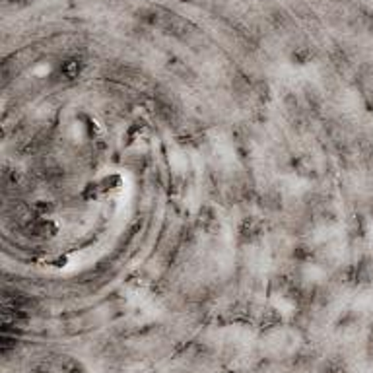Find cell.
<instances>
[{"mask_svg":"<svg viewBox=\"0 0 373 373\" xmlns=\"http://www.w3.org/2000/svg\"><path fill=\"white\" fill-rule=\"evenodd\" d=\"M154 111L160 117V121L167 124H175L181 117L179 104L169 95V93H157L154 97Z\"/></svg>","mask_w":373,"mask_h":373,"instance_id":"1","label":"cell"},{"mask_svg":"<svg viewBox=\"0 0 373 373\" xmlns=\"http://www.w3.org/2000/svg\"><path fill=\"white\" fill-rule=\"evenodd\" d=\"M23 231L33 239H51L57 233V226L51 220H47V216H35L28 224H23Z\"/></svg>","mask_w":373,"mask_h":373,"instance_id":"2","label":"cell"},{"mask_svg":"<svg viewBox=\"0 0 373 373\" xmlns=\"http://www.w3.org/2000/svg\"><path fill=\"white\" fill-rule=\"evenodd\" d=\"M52 365L59 370L61 373H88L86 370V365H84L78 358H74V356H59L57 360H52Z\"/></svg>","mask_w":373,"mask_h":373,"instance_id":"3","label":"cell"},{"mask_svg":"<svg viewBox=\"0 0 373 373\" xmlns=\"http://www.w3.org/2000/svg\"><path fill=\"white\" fill-rule=\"evenodd\" d=\"M317 373H350V370H348V362L342 356H329L319 362Z\"/></svg>","mask_w":373,"mask_h":373,"instance_id":"4","label":"cell"},{"mask_svg":"<svg viewBox=\"0 0 373 373\" xmlns=\"http://www.w3.org/2000/svg\"><path fill=\"white\" fill-rule=\"evenodd\" d=\"M239 233H241V238H245V241H253L260 233V224L253 218H247L243 222V226L239 228Z\"/></svg>","mask_w":373,"mask_h":373,"instance_id":"5","label":"cell"},{"mask_svg":"<svg viewBox=\"0 0 373 373\" xmlns=\"http://www.w3.org/2000/svg\"><path fill=\"white\" fill-rule=\"evenodd\" d=\"M30 373H61L52 363H39V365H35Z\"/></svg>","mask_w":373,"mask_h":373,"instance_id":"6","label":"cell"}]
</instances>
